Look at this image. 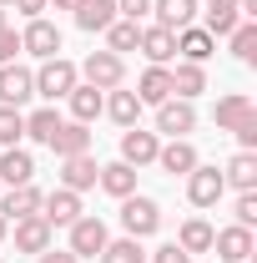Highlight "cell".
<instances>
[{
	"label": "cell",
	"mask_w": 257,
	"mask_h": 263,
	"mask_svg": "<svg viewBox=\"0 0 257 263\" xmlns=\"http://www.w3.org/2000/svg\"><path fill=\"white\" fill-rule=\"evenodd\" d=\"M76 81H81V71L66 61V56H51V61H40V71H35V97L66 101L71 91H76Z\"/></svg>",
	"instance_id": "6da1fadb"
},
{
	"label": "cell",
	"mask_w": 257,
	"mask_h": 263,
	"mask_svg": "<svg viewBox=\"0 0 257 263\" xmlns=\"http://www.w3.org/2000/svg\"><path fill=\"white\" fill-rule=\"evenodd\" d=\"M76 71H81V81H86V86H96V91H111V86H121V81H126V61H121L116 51H91Z\"/></svg>",
	"instance_id": "7a4b0ae2"
},
{
	"label": "cell",
	"mask_w": 257,
	"mask_h": 263,
	"mask_svg": "<svg viewBox=\"0 0 257 263\" xmlns=\"http://www.w3.org/2000/svg\"><path fill=\"white\" fill-rule=\"evenodd\" d=\"M121 228H126V238H152V233L161 228L157 197H141V193L121 197Z\"/></svg>",
	"instance_id": "3957f363"
},
{
	"label": "cell",
	"mask_w": 257,
	"mask_h": 263,
	"mask_svg": "<svg viewBox=\"0 0 257 263\" xmlns=\"http://www.w3.org/2000/svg\"><path fill=\"white\" fill-rule=\"evenodd\" d=\"M106 243H111L106 223L91 218V213H81V218L71 223V243H66V248H71L76 258H101V248H106Z\"/></svg>",
	"instance_id": "277c9868"
},
{
	"label": "cell",
	"mask_w": 257,
	"mask_h": 263,
	"mask_svg": "<svg viewBox=\"0 0 257 263\" xmlns=\"http://www.w3.org/2000/svg\"><path fill=\"white\" fill-rule=\"evenodd\" d=\"M227 193V182H222V167H207V162H197L192 172H187V197H192V208H217Z\"/></svg>",
	"instance_id": "5b68a950"
},
{
	"label": "cell",
	"mask_w": 257,
	"mask_h": 263,
	"mask_svg": "<svg viewBox=\"0 0 257 263\" xmlns=\"http://www.w3.org/2000/svg\"><path fill=\"white\" fill-rule=\"evenodd\" d=\"M31 97H35V71L5 61L0 66V106H26Z\"/></svg>",
	"instance_id": "8992f818"
},
{
	"label": "cell",
	"mask_w": 257,
	"mask_h": 263,
	"mask_svg": "<svg viewBox=\"0 0 257 263\" xmlns=\"http://www.w3.org/2000/svg\"><path fill=\"white\" fill-rule=\"evenodd\" d=\"M20 51L51 61V56H61V31H56L46 15H35V21H26V31H20Z\"/></svg>",
	"instance_id": "52a82bcc"
},
{
	"label": "cell",
	"mask_w": 257,
	"mask_h": 263,
	"mask_svg": "<svg viewBox=\"0 0 257 263\" xmlns=\"http://www.w3.org/2000/svg\"><path fill=\"white\" fill-rule=\"evenodd\" d=\"M81 213H86V208H81V193H71V187H56V193L40 197V218H46L51 228H71Z\"/></svg>",
	"instance_id": "ba28073f"
},
{
	"label": "cell",
	"mask_w": 257,
	"mask_h": 263,
	"mask_svg": "<svg viewBox=\"0 0 257 263\" xmlns=\"http://www.w3.org/2000/svg\"><path fill=\"white\" fill-rule=\"evenodd\" d=\"M157 147H161L157 132H141V127L121 132V162H126V167H152V162H157Z\"/></svg>",
	"instance_id": "9c48e42d"
},
{
	"label": "cell",
	"mask_w": 257,
	"mask_h": 263,
	"mask_svg": "<svg viewBox=\"0 0 257 263\" xmlns=\"http://www.w3.org/2000/svg\"><path fill=\"white\" fill-rule=\"evenodd\" d=\"M197 127V106L182 97H166L157 106V132H166V137H187V132Z\"/></svg>",
	"instance_id": "30bf717a"
},
{
	"label": "cell",
	"mask_w": 257,
	"mask_h": 263,
	"mask_svg": "<svg viewBox=\"0 0 257 263\" xmlns=\"http://www.w3.org/2000/svg\"><path fill=\"white\" fill-rule=\"evenodd\" d=\"M212 248H217V258L222 263H247L257 253V243H252V228H222V233H212Z\"/></svg>",
	"instance_id": "8fae6325"
},
{
	"label": "cell",
	"mask_w": 257,
	"mask_h": 263,
	"mask_svg": "<svg viewBox=\"0 0 257 263\" xmlns=\"http://www.w3.org/2000/svg\"><path fill=\"white\" fill-rule=\"evenodd\" d=\"M197 162H202V157H197V147L187 142V137H172V142H161V147H157V167H161V172H172V177H187Z\"/></svg>",
	"instance_id": "7c38bea8"
},
{
	"label": "cell",
	"mask_w": 257,
	"mask_h": 263,
	"mask_svg": "<svg viewBox=\"0 0 257 263\" xmlns=\"http://www.w3.org/2000/svg\"><path fill=\"white\" fill-rule=\"evenodd\" d=\"M40 187H35V182H26V187H10V193L0 197V218H5V223H20V218H35V213H40Z\"/></svg>",
	"instance_id": "4fadbf2b"
},
{
	"label": "cell",
	"mask_w": 257,
	"mask_h": 263,
	"mask_svg": "<svg viewBox=\"0 0 257 263\" xmlns=\"http://www.w3.org/2000/svg\"><path fill=\"white\" fill-rule=\"evenodd\" d=\"M96 177H101V162L91 157V152H81V157H61V187L86 193V187H96Z\"/></svg>",
	"instance_id": "5bb4252c"
},
{
	"label": "cell",
	"mask_w": 257,
	"mask_h": 263,
	"mask_svg": "<svg viewBox=\"0 0 257 263\" xmlns=\"http://www.w3.org/2000/svg\"><path fill=\"white\" fill-rule=\"evenodd\" d=\"M197 10H202V5H197V0H152V15H157V26L161 31H187V26H192L197 21Z\"/></svg>",
	"instance_id": "9a60e30c"
},
{
	"label": "cell",
	"mask_w": 257,
	"mask_h": 263,
	"mask_svg": "<svg viewBox=\"0 0 257 263\" xmlns=\"http://www.w3.org/2000/svg\"><path fill=\"white\" fill-rule=\"evenodd\" d=\"M35 177V157L26 147H5L0 152V187H26Z\"/></svg>",
	"instance_id": "2e32d148"
},
{
	"label": "cell",
	"mask_w": 257,
	"mask_h": 263,
	"mask_svg": "<svg viewBox=\"0 0 257 263\" xmlns=\"http://www.w3.org/2000/svg\"><path fill=\"white\" fill-rule=\"evenodd\" d=\"M101 111H106V117H111L116 127L126 132V127H136V122H141V97H136V91H126V86H111Z\"/></svg>",
	"instance_id": "e0dca14e"
},
{
	"label": "cell",
	"mask_w": 257,
	"mask_h": 263,
	"mask_svg": "<svg viewBox=\"0 0 257 263\" xmlns=\"http://www.w3.org/2000/svg\"><path fill=\"white\" fill-rule=\"evenodd\" d=\"M10 233H15V248H20V253H46V248H51V223H46V218H40V213H35V218H20V223H10Z\"/></svg>",
	"instance_id": "ac0fdd59"
},
{
	"label": "cell",
	"mask_w": 257,
	"mask_h": 263,
	"mask_svg": "<svg viewBox=\"0 0 257 263\" xmlns=\"http://www.w3.org/2000/svg\"><path fill=\"white\" fill-rule=\"evenodd\" d=\"M136 51L146 56V66H166L177 56V35L161 31V26H141V46H136Z\"/></svg>",
	"instance_id": "d6986e66"
},
{
	"label": "cell",
	"mask_w": 257,
	"mask_h": 263,
	"mask_svg": "<svg viewBox=\"0 0 257 263\" xmlns=\"http://www.w3.org/2000/svg\"><path fill=\"white\" fill-rule=\"evenodd\" d=\"M136 97H141V106H161L172 97V66H146L136 81Z\"/></svg>",
	"instance_id": "ffe728a7"
},
{
	"label": "cell",
	"mask_w": 257,
	"mask_h": 263,
	"mask_svg": "<svg viewBox=\"0 0 257 263\" xmlns=\"http://www.w3.org/2000/svg\"><path fill=\"white\" fill-rule=\"evenodd\" d=\"M51 152H56V157H81V152H91V127H86V122H61V132L51 137Z\"/></svg>",
	"instance_id": "44dd1931"
},
{
	"label": "cell",
	"mask_w": 257,
	"mask_h": 263,
	"mask_svg": "<svg viewBox=\"0 0 257 263\" xmlns=\"http://www.w3.org/2000/svg\"><path fill=\"white\" fill-rule=\"evenodd\" d=\"M96 187H101L106 197H116V202H121V197L136 193V167H126V162H106V167H101V177H96Z\"/></svg>",
	"instance_id": "7402d4cb"
},
{
	"label": "cell",
	"mask_w": 257,
	"mask_h": 263,
	"mask_svg": "<svg viewBox=\"0 0 257 263\" xmlns=\"http://www.w3.org/2000/svg\"><path fill=\"white\" fill-rule=\"evenodd\" d=\"M66 101H71V122H86V127H91V122L101 117V106H106V91L86 86V81H76V91H71Z\"/></svg>",
	"instance_id": "603a6c76"
},
{
	"label": "cell",
	"mask_w": 257,
	"mask_h": 263,
	"mask_svg": "<svg viewBox=\"0 0 257 263\" xmlns=\"http://www.w3.org/2000/svg\"><path fill=\"white\" fill-rule=\"evenodd\" d=\"M217 51V41L202 31V26H187V31H177V56L182 61H192V66H202L207 56Z\"/></svg>",
	"instance_id": "cb8c5ba5"
},
{
	"label": "cell",
	"mask_w": 257,
	"mask_h": 263,
	"mask_svg": "<svg viewBox=\"0 0 257 263\" xmlns=\"http://www.w3.org/2000/svg\"><path fill=\"white\" fill-rule=\"evenodd\" d=\"M222 182L237 187V193H257V152H237V157L222 167Z\"/></svg>",
	"instance_id": "d4e9b609"
},
{
	"label": "cell",
	"mask_w": 257,
	"mask_h": 263,
	"mask_svg": "<svg viewBox=\"0 0 257 263\" xmlns=\"http://www.w3.org/2000/svg\"><path fill=\"white\" fill-rule=\"evenodd\" d=\"M111 21H116V0H81V5H76V26L86 35L106 31Z\"/></svg>",
	"instance_id": "484cf974"
},
{
	"label": "cell",
	"mask_w": 257,
	"mask_h": 263,
	"mask_svg": "<svg viewBox=\"0 0 257 263\" xmlns=\"http://www.w3.org/2000/svg\"><path fill=\"white\" fill-rule=\"evenodd\" d=\"M202 91H207V71H202V66H192V61L172 66V97L192 101V97H202Z\"/></svg>",
	"instance_id": "4316f807"
},
{
	"label": "cell",
	"mask_w": 257,
	"mask_h": 263,
	"mask_svg": "<svg viewBox=\"0 0 257 263\" xmlns=\"http://www.w3.org/2000/svg\"><path fill=\"white\" fill-rule=\"evenodd\" d=\"M212 223H207V218H187V223H182V228H177V248H182V253H212Z\"/></svg>",
	"instance_id": "83f0119b"
},
{
	"label": "cell",
	"mask_w": 257,
	"mask_h": 263,
	"mask_svg": "<svg viewBox=\"0 0 257 263\" xmlns=\"http://www.w3.org/2000/svg\"><path fill=\"white\" fill-rule=\"evenodd\" d=\"M257 106H252V97H242V91H232V97H222L217 101V132H237L247 117H252Z\"/></svg>",
	"instance_id": "f1b7e54d"
},
{
	"label": "cell",
	"mask_w": 257,
	"mask_h": 263,
	"mask_svg": "<svg viewBox=\"0 0 257 263\" xmlns=\"http://www.w3.org/2000/svg\"><path fill=\"white\" fill-rule=\"evenodd\" d=\"M101 35H106V51H116V56L141 46V26H136V21H121V15H116V21H111Z\"/></svg>",
	"instance_id": "f546056e"
},
{
	"label": "cell",
	"mask_w": 257,
	"mask_h": 263,
	"mask_svg": "<svg viewBox=\"0 0 257 263\" xmlns=\"http://www.w3.org/2000/svg\"><path fill=\"white\" fill-rule=\"evenodd\" d=\"M61 111H56V106H40V111H31V117H26V137H31V142H46V147H51V137H56V132H61Z\"/></svg>",
	"instance_id": "4dcf8cb0"
},
{
	"label": "cell",
	"mask_w": 257,
	"mask_h": 263,
	"mask_svg": "<svg viewBox=\"0 0 257 263\" xmlns=\"http://www.w3.org/2000/svg\"><path fill=\"white\" fill-rule=\"evenodd\" d=\"M227 41H232V56L242 66H257V26L252 21H237V31L227 35Z\"/></svg>",
	"instance_id": "1f68e13d"
},
{
	"label": "cell",
	"mask_w": 257,
	"mask_h": 263,
	"mask_svg": "<svg viewBox=\"0 0 257 263\" xmlns=\"http://www.w3.org/2000/svg\"><path fill=\"white\" fill-rule=\"evenodd\" d=\"M101 263H146V248H141V238H116L101 248Z\"/></svg>",
	"instance_id": "d6a6232c"
},
{
	"label": "cell",
	"mask_w": 257,
	"mask_h": 263,
	"mask_svg": "<svg viewBox=\"0 0 257 263\" xmlns=\"http://www.w3.org/2000/svg\"><path fill=\"white\" fill-rule=\"evenodd\" d=\"M20 142H26V111L0 106V147H20Z\"/></svg>",
	"instance_id": "836d02e7"
},
{
	"label": "cell",
	"mask_w": 257,
	"mask_h": 263,
	"mask_svg": "<svg viewBox=\"0 0 257 263\" xmlns=\"http://www.w3.org/2000/svg\"><path fill=\"white\" fill-rule=\"evenodd\" d=\"M237 21H242L237 10H207V26H202V31L217 41V35H232V31H237Z\"/></svg>",
	"instance_id": "e575fe53"
},
{
	"label": "cell",
	"mask_w": 257,
	"mask_h": 263,
	"mask_svg": "<svg viewBox=\"0 0 257 263\" xmlns=\"http://www.w3.org/2000/svg\"><path fill=\"white\" fill-rule=\"evenodd\" d=\"M232 213H237V228H252L257 223V193H237Z\"/></svg>",
	"instance_id": "d590c367"
},
{
	"label": "cell",
	"mask_w": 257,
	"mask_h": 263,
	"mask_svg": "<svg viewBox=\"0 0 257 263\" xmlns=\"http://www.w3.org/2000/svg\"><path fill=\"white\" fill-rule=\"evenodd\" d=\"M116 15L141 26V15H152V0H116Z\"/></svg>",
	"instance_id": "8d00e7d4"
},
{
	"label": "cell",
	"mask_w": 257,
	"mask_h": 263,
	"mask_svg": "<svg viewBox=\"0 0 257 263\" xmlns=\"http://www.w3.org/2000/svg\"><path fill=\"white\" fill-rule=\"evenodd\" d=\"M15 56H20V31H15V26H5V31H0V66L15 61Z\"/></svg>",
	"instance_id": "74e56055"
},
{
	"label": "cell",
	"mask_w": 257,
	"mask_h": 263,
	"mask_svg": "<svg viewBox=\"0 0 257 263\" xmlns=\"http://www.w3.org/2000/svg\"><path fill=\"white\" fill-rule=\"evenodd\" d=\"M232 137L242 142V152H252V147H257V111H252V117H247V122H242L237 132H232Z\"/></svg>",
	"instance_id": "f35d334b"
},
{
	"label": "cell",
	"mask_w": 257,
	"mask_h": 263,
	"mask_svg": "<svg viewBox=\"0 0 257 263\" xmlns=\"http://www.w3.org/2000/svg\"><path fill=\"white\" fill-rule=\"evenodd\" d=\"M152 263H192V253H182L177 243H161L157 253H152Z\"/></svg>",
	"instance_id": "ab89813d"
},
{
	"label": "cell",
	"mask_w": 257,
	"mask_h": 263,
	"mask_svg": "<svg viewBox=\"0 0 257 263\" xmlns=\"http://www.w3.org/2000/svg\"><path fill=\"white\" fill-rule=\"evenodd\" d=\"M35 263H81L71 248H46V253H35Z\"/></svg>",
	"instance_id": "60d3db41"
},
{
	"label": "cell",
	"mask_w": 257,
	"mask_h": 263,
	"mask_svg": "<svg viewBox=\"0 0 257 263\" xmlns=\"http://www.w3.org/2000/svg\"><path fill=\"white\" fill-rule=\"evenodd\" d=\"M10 5H15V10H20V15H26V21H35V15H40V10H51V5H46V0H10Z\"/></svg>",
	"instance_id": "b9f144b4"
},
{
	"label": "cell",
	"mask_w": 257,
	"mask_h": 263,
	"mask_svg": "<svg viewBox=\"0 0 257 263\" xmlns=\"http://www.w3.org/2000/svg\"><path fill=\"white\" fill-rule=\"evenodd\" d=\"M207 10H237V0H207Z\"/></svg>",
	"instance_id": "7bdbcfd3"
},
{
	"label": "cell",
	"mask_w": 257,
	"mask_h": 263,
	"mask_svg": "<svg viewBox=\"0 0 257 263\" xmlns=\"http://www.w3.org/2000/svg\"><path fill=\"white\" fill-rule=\"evenodd\" d=\"M46 5H56V10H76L81 0H46Z\"/></svg>",
	"instance_id": "ee69618b"
},
{
	"label": "cell",
	"mask_w": 257,
	"mask_h": 263,
	"mask_svg": "<svg viewBox=\"0 0 257 263\" xmlns=\"http://www.w3.org/2000/svg\"><path fill=\"white\" fill-rule=\"evenodd\" d=\"M5 238H10V223H5V218H0V243H5Z\"/></svg>",
	"instance_id": "f6af8a7d"
},
{
	"label": "cell",
	"mask_w": 257,
	"mask_h": 263,
	"mask_svg": "<svg viewBox=\"0 0 257 263\" xmlns=\"http://www.w3.org/2000/svg\"><path fill=\"white\" fill-rule=\"evenodd\" d=\"M5 26H10V21H5V5H0V31H5Z\"/></svg>",
	"instance_id": "bcb514c9"
},
{
	"label": "cell",
	"mask_w": 257,
	"mask_h": 263,
	"mask_svg": "<svg viewBox=\"0 0 257 263\" xmlns=\"http://www.w3.org/2000/svg\"><path fill=\"white\" fill-rule=\"evenodd\" d=\"M0 5H10V0H0Z\"/></svg>",
	"instance_id": "7dc6e473"
},
{
	"label": "cell",
	"mask_w": 257,
	"mask_h": 263,
	"mask_svg": "<svg viewBox=\"0 0 257 263\" xmlns=\"http://www.w3.org/2000/svg\"><path fill=\"white\" fill-rule=\"evenodd\" d=\"M247 263H252V258H247Z\"/></svg>",
	"instance_id": "c3c4849f"
}]
</instances>
